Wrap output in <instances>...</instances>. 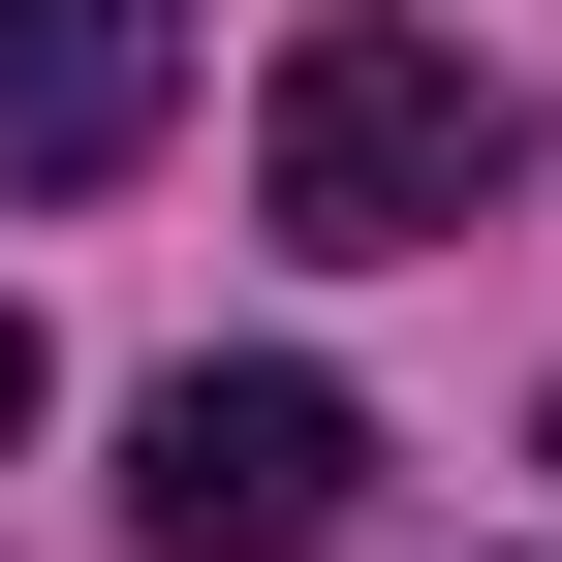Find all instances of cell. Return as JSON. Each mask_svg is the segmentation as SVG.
I'll list each match as a JSON object with an SVG mask.
<instances>
[{
    "label": "cell",
    "mask_w": 562,
    "mask_h": 562,
    "mask_svg": "<svg viewBox=\"0 0 562 562\" xmlns=\"http://www.w3.org/2000/svg\"><path fill=\"white\" fill-rule=\"evenodd\" d=\"M250 188H281V250H469V188H501V63L406 32V0H344V32H281Z\"/></svg>",
    "instance_id": "6da1fadb"
},
{
    "label": "cell",
    "mask_w": 562,
    "mask_h": 562,
    "mask_svg": "<svg viewBox=\"0 0 562 562\" xmlns=\"http://www.w3.org/2000/svg\"><path fill=\"white\" fill-rule=\"evenodd\" d=\"M344 501H375V406L344 375H157L125 406V531L157 562H344Z\"/></svg>",
    "instance_id": "7a4b0ae2"
},
{
    "label": "cell",
    "mask_w": 562,
    "mask_h": 562,
    "mask_svg": "<svg viewBox=\"0 0 562 562\" xmlns=\"http://www.w3.org/2000/svg\"><path fill=\"white\" fill-rule=\"evenodd\" d=\"M188 94V0H0V188H125Z\"/></svg>",
    "instance_id": "3957f363"
},
{
    "label": "cell",
    "mask_w": 562,
    "mask_h": 562,
    "mask_svg": "<svg viewBox=\"0 0 562 562\" xmlns=\"http://www.w3.org/2000/svg\"><path fill=\"white\" fill-rule=\"evenodd\" d=\"M0 438H32V313H0Z\"/></svg>",
    "instance_id": "277c9868"
}]
</instances>
